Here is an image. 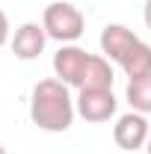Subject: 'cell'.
<instances>
[{
	"label": "cell",
	"mask_w": 151,
	"mask_h": 154,
	"mask_svg": "<svg viewBox=\"0 0 151 154\" xmlns=\"http://www.w3.org/2000/svg\"><path fill=\"white\" fill-rule=\"evenodd\" d=\"M0 154H6V148H3V145H0Z\"/></svg>",
	"instance_id": "12"
},
{
	"label": "cell",
	"mask_w": 151,
	"mask_h": 154,
	"mask_svg": "<svg viewBox=\"0 0 151 154\" xmlns=\"http://www.w3.org/2000/svg\"><path fill=\"white\" fill-rule=\"evenodd\" d=\"M89 62H92V54H86L83 48H77V45H62L57 54H54V74H57L65 86L80 89Z\"/></svg>",
	"instance_id": "4"
},
{
	"label": "cell",
	"mask_w": 151,
	"mask_h": 154,
	"mask_svg": "<svg viewBox=\"0 0 151 154\" xmlns=\"http://www.w3.org/2000/svg\"><path fill=\"white\" fill-rule=\"evenodd\" d=\"M142 21H145V27L151 30V0H145V9H142Z\"/></svg>",
	"instance_id": "10"
},
{
	"label": "cell",
	"mask_w": 151,
	"mask_h": 154,
	"mask_svg": "<svg viewBox=\"0 0 151 154\" xmlns=\"http://www.w3.org/2000/svg\"><path fill=\"white\" fill-rule=\"evenodd\" d=\"M9 42V18H6V12L0 9V48Z\"/></svg>",
	"instance_id": "9"
},
{
	"label": "cell",
	"mask_w": 151,
	"mask_h": 154,
	"mask_svg": "<svg viewBox=\"0 0 151 154\" xmlns=\"http://www.w3.org/2000/svg\"><path fill=\"white\" fill-rule=\"evenodd\" d=\"M125 98H128L131 110L148 116L151 113V74L131 77V80H128V89H125Z\"/></svg>",
	"instance_id": "8"
},
{
	"label": "cell",
	"mask_w": 151,
	"mask_h": 154,
	"mask_svg": "<svg viewBox=\"0 0 151 154\" xmlns=\"http://www.w3.org/2000/svg\"><path fill=\"white\" fill-rule=\"evenodd\" d=\"M101 54L110 62L122 65L128 80L151 74V45H145L125 24H107L101 30Z\"/></svg>",
	"instance_id": "2"
},
{
	"label": "cell",
	"mask_w": 151,
	"mask_h": 154,
	"mask_svg": "<svg viewBox=\"0 0 151 154\" xmlns=\"http://www.w3.org/2000/svg\"><path fill=\"white\" fill-rule=\"evenodd\" d=\"M148 136H151L148 119L142 113H136V110L119 116V122L113 125V139L122 151H139V148H145Z\"/></svg>",
	"instance_id": "6"
},
{
	"label": "cell",
	"mask_w": 151,
	"mask_h": 154,
	"mask_svg": "<svg viewBox=\"0 0 151 154\" xmlns=\"http://www.w3.org/2000/svg\"><path fill=\"white\" fill-rule=\"evenodd\" d=\"M145 148H148V154H151V136H148V142H145Z\"/></svg>",
	"instance_id": "11"
},
{
	"label": "cell",
	"mask_w": 151,
	"mask_h": 154,
	"mask_svg": "<svg viewBox=\"0 0 151 154\" xmlns=\"http://www.w3.org/2000/svg\"><path fill=\"white\" fill-rule=\"evenodd\" d=\"M77 116L74 98L68 92V86L59 80V77H48V80H39L33 86V95H30V119L39 131H48V134H62L71 128Z\"/></svg>",
	"instance_id": "1"
},
{
	"label": "cell",
	"mask_w": 151,
	"mask_h": 154,
	"mask_svg": "<svg viewBox=\"0 0 151 154\" xmlns=\"http://www.w3.org/2000/svg\"><path fill=\"white\" fill-rule=\"evenodd\" d=\"M42 27H45L48 38H57L59 45H74L77 38L86 33V18H83V12L74 3L57 0V3L45 6Z\"/></svg>",
	"instance_id": "3"
},
{
	"label": "cell",
	"mask_w": 151,
	"mask_h": 154,
	"mask_svg": "<svg viewBox=\"0 0 151 154\" xmlns=\"http://www.w3.org/2000/svg\"><path fill=\"white\" fill-rule=\"evenodd\" d=\"M74 107H77L80 119H86L92 125H101V122H110L116 116L119 101H116L113 89H80Z\"/></svg>",
	"instance_id": "5"
},
{
	"label": "cell",
	"mask_w": 151,
	"mask_h": 154,
	"mask_svg": "<svg viewBox=\"0 0 151 154\" xmlns=\"http://www.w3.org/2000/svg\"><path fill=\"white\" fill-rule=\"evenodd\" d=\"M45 45H48L45 27L36 24V21H27V24H21L15 30V36H12V54L18 59H24V62H30V59H39V54L45 51Z\"/></svg>",
	"instance_id": "7"
}]
</instances>
